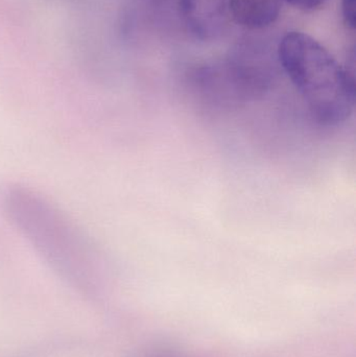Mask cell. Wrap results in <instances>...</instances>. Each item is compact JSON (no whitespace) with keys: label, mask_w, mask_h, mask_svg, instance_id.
I'll return each instance as SVG.
<instances>
[{"label":"cell","mask_w":356,"mask_h":357,"mask_svg":"<svg viewBox=\"0 0 356 357\" xmlns=\"http://www.w3.org/2000/svg\"><path fill=\"white\" fill-rule=\"evenodd\" d=\"M281 4L282 0H228V10L238 25L255 31L273 24Z\"/></svg>","instance_id":"cell-4"},{"label":"cell","mask_w":356,"mask_h":357,"mask_svg":"<svg viewBox=\"0 0 356 357\" xmlns=\"http://www.w3.org/2000/svg\"><path fill=\"white\" fill-rule=\"evenodd\" d=\"M277 59L318 123L338 127L350 119L355 106V73L317 40L291 31L278 45Z\"/></svg>","instance_id":"cell-2"},{"label":"cell","mask_w":356,"mask_h":357,"mask_svg":"<svg viewBox=\"0 0 356 357\" xmlns=\"http://www.w3.org/2000/svg\"><path fill=\"white\" fill-rule=\"evenodd\" d=\"M282 1L288 2L298 10L309 12V10H315L321 8L327 0H282Z\"/></svg>","instance_id":"cell-6"},{"label":"cell","mask_w":356,"mask_h":357,"mask_svg":"<svg viewBox=\"0 0 356 357\" xmlns=\"http://www.w3.org/2000/svg\"><path fill=\"white\" fill-rule=\"evenodd\" d=\"M343 20L350 31H355L356 27L355 0H342L341 1Z\"/></svg>","instance_id":"cell-5"},{"label":"cell","mask_w":356,"mask_h":357,"mask_svg":"<svg viewBox=\"0 0 356 357\" xmlns=\"http://www.w3.org/2000/svg\"><path fill=\"white\" fill-rule=\"evenodd\" d=\"M1 207L17 232L63 276L82 284L98 279V245L45 195L24 185H10L2 192Z\"/></svg>","instance_id":"cell-1"},{"label":"cell","mask_w":356,"mask_h":357,"mask_svg":"<svg viewBox=\"0 0 356 357\" xmlns=\"http://www.w3.org/2000/svg\"><path fill=\"white\" fill-rule=\"evenodd\" d=\"M188 31L203 41L215 39L227 22L228 0H180Z\"/></svg>","instance_id":"cell-3"}]
</instances>
